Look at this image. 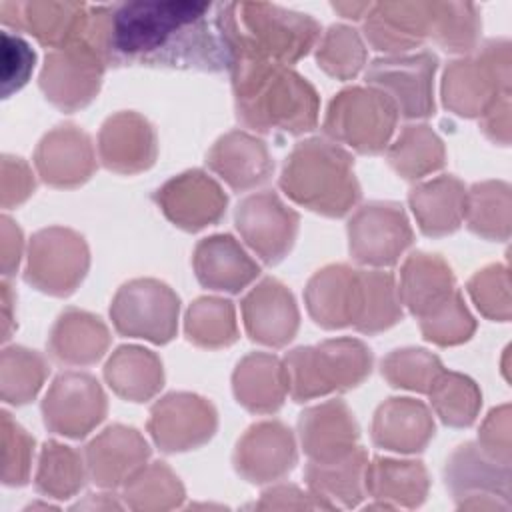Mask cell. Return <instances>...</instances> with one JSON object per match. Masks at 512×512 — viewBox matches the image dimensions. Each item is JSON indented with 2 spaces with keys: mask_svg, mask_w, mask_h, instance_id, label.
Instances as JSON below:
<instances>
[{
  "mask_svg": "<svg viewBox=\"0 0 512 512\" xmlns=\"http://www.w3.org/2000/svg\"><path fill=\"white\" fill-rule=\"evenodd\" d=\"M104 56L108 66H154L200 72L230 70L216 6L190 0L108 4Z\"/></svg>",
  "mask_w": 512,
  "mask_h": 512,
  "instance_id": "cell-1",
  "label": "cell"
},
{
  "mask_svg": "<svg viewBox=\"0 0 512 512\" xmlns=\"http://www.w3.org/2000/svg\"><path fill=\"white\" fill-rule=\"evenodd\" d=\"M236 118L260 134L300 136L316 128L320 98L316 88L290 66L236 58L230 66Z\"/></svg>",
  "mask_w": 512,
  "mask_h": 512,
  "instance_id": "cell-2",
  "label": "cell"
},
{
  "mask_svg": "<svg viewBox=\"0 0 512 512\" xmlns=\"http://www.w3.org/2000/svg\"><path fill=\"white\" fill-rule=\"evenodd\" d=\"M216 20L232 62L256 58L290 66L320 40V24L310 14L268 2L218 4Z\"/></svg>",
  "mask_w": 512,
  "mask_h": 512,
  "instance_id": "cell-3",
  "label": "cell"
},
{
  "mask_svg": "<svg viewBox=\"0 0 512 512\" xmlns=\"http://www.w3.org/2000/svg\"><path fill=\"white\" fill-rule=\"evenodd\" d=\"M280 188L292 202L328 218L346 216L362 196L352 154L326 138H306L292 148Z\"/></svg>",
  "mask_w": 512,
  "mask_h": 512,
  "instance_id": "cell-4",
  "label": "cell"
},
{
  "mask_svg": "<svg viewBox=\"0 0 512 512\" xmlns=\"http://www.w3.org/2000/svg\"><path fill=\"white\" fill-rule=\"evenodd\" d=\"M288 394L294 402L346 392L372 372V350L358 338H330L316 346H298L284 360Z\"/></svg>",
  "mask_w": 512,
  "mask_h": 512,
  "instance_id": "cell-5",
  "label": "cell"
},
{
  "mask_svg": "<svg viewBox=\"0 0 512 512\" xmlns=\"http://www.w3.org/2000/svg\"><path fill=\"white\" fill-rule=\"evenodd\" d=\"M510 78V40H486L468 56L448 62L440 86L442 104L462 118H480L502 94L510 92Z\"/></svg>",
  "mask_w": 512,
  "mask_h": 512,
  "instance_id": "cell-6",
  "label": "cell"
},
{
  "mask_svg": "<svg viewBox=\"0 0 512 512\" xmlns=\"http://www.w3.org/2000/svg\"><path fill=\"white\" fill-rule=\"evenodd\" d=\"M398 122L394 102L374 86H348L326 108L324 134L358 154H380L388 148Z\"/></svg>",
  "mask_w": 512,
  "mask_h": 512,
  "instance_id": "cell-7",
  "label": "cell"
},
{
  "mask_svg": "<svg viewBox=\"0 0 512 512\" xmlns=\"http://www.w3.org/2000/svg\"><path fill=\"white\" fill-rule=\"evenodd\" d=\"M180 298L156 278L124 282L110 304V318L118 334L166 344L176 336Z\"/></svg>",
  "mask_w": 512,
  "mask_h": 512,
  "instance_id": "cell-8",
  "label": "cell"
},
{
  "mask_svg": "<svg viewBox=\"0 0 512 512\" xmlns=\"http://www.w3.org/2000/svg\"><path fill=\"white\" fill-rule=\"evenodd\" d=\"M90 268V250L82 234L64 226H48L32 234L24 280L50 296H70Z\"/></svg>",
  "mask_w": 512,
  "mask_h": 512,
  "instance_id": "cell-9",
  "label": "cell"
},
{
  "mask_svg": "<svg viewBox=\"0 0 512 512\" xmlns=\"http://www.w3.org/2000/svg\"><path fill=\"white\" fill-rule=\"evenodd\" d=\"M104 56L84 38L50 50L40 70V90L62 112L88 106L100 92L106 70Z\"/></svg>",
  "mask_w": 512,
  "mask_h": 512,
  "instance_id": "cell-10",
  "label": "cell"
},
{
  "mask_svg": "<svg viewBox=\"0 0 512 512\" xmlns=\"http://www.w3.org/2000/svg\"><path fill=\"white\" fill-rule=\"evenodd\" d=\"M512 470L490 458L476 442H464L448 456L444 482L460 510H510Z\"/></svg>",
  "mask_w": 512,
  "mask_h": 512,
  "instance_id": "cell-11",
  "label": "cell"
},
{
  "mask_svg": "<svg viewBox=\"0 0 512 512\" xmlns=\"http://www.w3.org/2000/svg\"><path fill=\"white\" fill-rule=\"evenodd\" d=\"M350 256L372 268L394 266L412 246L414 232L404 208L396 202H368L348 220Z\"/></svg>",
  "mask_w": 512,
  "mask_h": 512,
  "instance_id": "cell-12",
  "label": "cell"
},
{
  "mask_svg": "<svg viewBox=\"0 0 512 512\" xmlns=\"http://www.w3.org/2000/svg\"><path fill=\"white\" fill-rule=\"evenodd\" d=\"M438 56L432 52L380 56L366 68V84L382 90L398 116L428 118L434 114V74Z\"/></svg>",
  "mask_w": 512,
  "mask_h": 512,
  "instance_id": "cell-13",
  "label": "cell"
},
{
  "mask_svg": "<svg viewBox=\"0 0 512 512\" xmlns=\"http://www.w3.org/2000/svg\"><path fill=\"white\" fill-rule=\"evenodd\" d=\"M106 412V394L88 372L58 374L42 400L44 426L72 440L86 438L106 418Z\"/></svg>",
  "mask_w": 512,
  "mask_h": 512,
  "instance_id": "cell-14",
  "label": "cell"
},
{
  "mask_svg": "<svg viewBox=\"0 0 512 512\" xmlns=\"http://www.w3.org/2000/svg\"><path fill=\"white\" fill-rule=\"evenodd\" d=\"M234 224L248 248L268 266L278 264L292 250L300 216L272 190L242 198L234 212Z\"/></svg>",
  "mask_w": 512,
  "mask_h": 512,
  "instance_id": "cell-15",
  "label": "cell"
},
{
  "mask_svg": "<svg viewBox=\"0 0 512 512\" xmlns=\"http://www.w3.org/2000/svg\"><path fill=\"white\" fill-rule=\"evenodd\" d=\"M146 428L162 452H188L216 434L218 414L210 400L194 392H170L152 404Z\"/></svg>",
  "mask_w": 512,
  "mask_h": 512,
  "instance_id": "cell-16",
  "label": "cell"
},
{
  "mask_svg": "<svg viewBox=\"0 0 512 512\" xmlns=\"http://www.w3.org/2000/svg\"><path fill=\"white\" fill-rule=\"evenodd\" d=\"M154 202L174 226L186 232L218 224L228 206L222 186L198 168L166 180L154 192Z\"/></svg>",
  "mask_w": 512,
  "mask_h": 512,
  "instance_id": "cell-17",
  "label": "cell"
},
{
  "mask_svg": "<svg viewBox=\"0 0 512 512\" xmlns=\"http://www.w3.org/2000/svg\"><path fill=\"white\" fill-rule=\"evenodd\" d=\"M298 462L292 430L280 420L254 422L236 442L232 464L250 484H272L294 470Z\"/></svg>",
  "mask_w": 512,
  "mask_h": 512,
  "instance_id": "cell-18",
  "label": "cell"
},
{
  "mask_svg": "<svg viewBox=\"0 0 512 512\" xmlns=\"http://www.w3.org/2000/svg\"><path fill=\"white\" fill-rule=\"evenodd\" d=\"M368 44L384 56L406 54L432 34L434 0L376 2L362 18Z\"/></svg>",
  "mask_w": 512,
  "mask_h": 512,
  "instance_id": "cell-19",
  "label": "cell"
},
{
  "mask_svg": "<svg viewBox=\"0 0 512 512\" xmlns=\"http://www.w3.org/2000/svg\"><path fill=\"white\" fill-rule=\"evenodd\" d=\"M240 310L248 338L270 348L292 342L300 326L294 294L272 276L260 280L242 298Z\"/></svg>",
  "mask_w": 512,
  "mask_h": 512,
  "instance_id": "cell-20",
  "label": "cell"
},
{
  "mask_svg": "<svg viewBox=\"0 0 512 512\" xmlns=\"http://www.w3.org/2000/svg\"><path fill=\"white\" fill-rule=\"evenodd\" d=\"M34 166L48 186L76 188L90 180L96 170L92 140L76 124H58L38 142Z\"/></svg>",
  "mask_w": 512,
  "mask_h": 512,
  "instance_id": "cell-21",
  "label": "cell"
},
{
  "mask_svg": "<svg viewBox=\"0 0 512 512\" xmlns=\"http://www.w3.org/2000/svg\"><path fill=\"white\" fill-rule=\"evenodd\" d=\"M90 4L84 2H2L4 26L32 34L46 48H62L84 36Z\"/></svg>",
  "mask_w": 512,
  "mask_h": 512,
  "instance_id": "cell-22",
  "label": "cell"
},
{
  "mask_svg": "<svg viewBox=\"0 0 512 512\" xmlns=\"http://www.w3.org/2000/svg\"><path fill=\"white\" fill-rule=\"evenodd\" d=\"M158 156L154 126L138 112L122 110L108 116L98 132V158L116 174L148 170Z\"/></svg>",
  "mask_w": 512,
  "mask_h": 512,
  "instance_id": "cell-23",
  "label": "cell"
},
{
  "mask_svg": "<svg viewBox=\"0 0 512 512\" xmlns=\"http://www.w3.org/2000/svg\"><path fill=\"white\" fill-rule=\"evenodd\" d=\"M150 454L146 438L136 428L112 424L86 444L84 462L88 478L96 486L114 490L140 470Z\"/></svg>",
  "mask_w": 512,
  "mask_h": 512,
  "instance_id": "cell-24",
  "label": "cell"
},
{
  "mask_svg": "<svg viewBox=\"0 0 512 512\" xmlns=\"http://www.w3.org/2000/svg\"><path fill=\"white\" fill-rule=\"evenodd\" d=\"M206 166L234 192L262 186L274 172V160L264 140L246 130L222 134L206 154Z\"/></svg>",
  "mask_w": 512,
  "mask_h": 512,
  "instance_id": "cell-25",
  "label": "cell"
},
{
  "mask_svg": "<svg viewBox=\"0 0 512 512\" xmlns=\"http://www.w3.org/2000/svg\"><path fill=\"white\" fill-rule=\"evenodd\" d=\"M298 436L308 460L328 462L358 446L360 428L344 400H326L300 414Z\"/></svg>",
  "mask_w": 512,
  "mask_h": 512,
  "instance_id": "cell-26",
  "label": "cell"
},
{
  "mask_svg": "<svg viewBox=\"0 0 512 512\" xmlns=\"http://www.w3.org/2000/svg\"><path fill=\"white\" fill-rule=\"evenodd\" d=\"M436 424L430 408L408 396L384 400L372 418V442L398 454H418L434 438Z\"/></svg>",
  "mask_w": 512,
  "mask_h": 512,
  "instance_id": "cell-27",
  "label": "cell"
},
{
  "mask_svg": "<svg viewBox=\"0 0 512 512\" xmlns=\"http://www.w3.org/2000/svg\"><path fill=\"white\" fill-rule=\"evenodd\" d=\"M192 266L204 288L228 294H238L260 274L256 260L230 234L202 238L194 248Z\"/></svg>",
  "mask_w": 512,
  "mask_h": 512,
  "instance_id": "cell-28",
  "label": "cell"
},
{
  "mask_svg": "<svg viewBox=\"0 0 512 512\" xmlns=\"http://www.w3.org/2000/svg\"><path fill=\"white\" fill-rule=\"evenodd\" d=\"M366 464L368 454L362 446L336 460H308L304 468L306 486L322 510L356 508L366 498Z\"/></svg>",
  "mask_w": 512,
  "mask_h": 512,
  "instance_id": "cell-29",
  "label": "cell"
},
{
  "mask_svg": "<svg viewBox=\"0 0 512 512\" xmlns=\"http://www.w3.org/2000/svg\"><path fill=\"white\" fill-rule=\"evenodd\" d=\"M358 268L328 264L314 272L304 288V304L310 318L326 330L352 326L356 308Z\"/></svg>",
  "mask_w": 512,
  "mask_h": 512,
  "instance_id": "cell-30",
  "label": "cell"
},
{
  "mask_svg": "<svg viewBox=\"0 0 512 512\" xmlns=\"http://www.w3.org/2000/svg\"><path fill=\"white\" fill-rule=\"evenodd\" d=\"M110 340V330L100 316L66 308L50 328L48 352L66 366H90L106 354Z\"/></svg>",
  "mask_w": 512,
  "mask_h": 512,
  "instance_id": "cell-31",
  "label": "cell"
},
{
  "mask_svg": "<svg viewBox=\"0 0 512 512\" xmlns=\"http://www.w3.org/2000/svg\"><path fill=\"white\" fill-rule=\"evenodd\" d=\"M468 190L452 174L436 176L416 184L408 194V204L422 234L438 238L460 228L466 214Z\"/></svg>",
  "mask_w": 512,
  "mask_h": 512,
  "instance_id": "cell-32",
  "label": "cell"
},
{
  "mask_svg": "<svg viewBox=\"0 0 512 512\" xmlns=\"http://www.w3.org/2000/svg\"><path fill=\"white\" fill-rule=\"evenodd\" d=\"M232 392L252 414L278 412L288 394L282 360L268 352L246 354L232 372Z\"/></svg>",
  "mask_w": 512,
  "mask_h": 512,
  "instance_id": "cell-33",
  "label": "cell"
},
{
  "mask_svg": "<svg viewBox=\"0 0 512 512\" xmlns=\"http://www.w3.org/2000/svg\"><path fill=\"white\" fill-rule=\"evenodd\" d=\"M430 490V476L420 460L376 456L366 464V496L392 508H418Z\"/></svg>",
  "mask_w": 512,
  "mask_h": 512,
  "instance_id": "cell-34",
  "label": "cell"
},
{
  "mask_svg": "<svg viewBox=\"0 0 512 512\" xmlns=\"http://www.w3.org/2000/svg\"><path fill=\"white\" fill-rule=\"evenodd\" d=\"M456 290L454 272L438 254L412 252L400 268L398 294L402 306L416 318L430 312Z\"/></svg>",
  "mask_w": 512,
  "mask_h": 512,
  "instance_id": "cell-35",
  "label": "cell"
},
{
  "mask_svg": "<svg viewBox=\"0 0 512 512\" xmlns=\"http://www.w3.org/2000/svg\"><path fill=\"white\" fill-rule=\"evenodd\" d=\"M104 378L112 392L128 402H146L164 386V368L156 352L124 344L104 364Z\"/></svg>",
  "mask_w": 512,
  "mask_h": 512,
  "instance_id": "cell-36",
  "label": "cell"
},
{
  "mask_svg": "<svg viewBox=\"0 0 512 512\" xmlns=\"http://www.w3.org/2000/svg\"><path fill=\"white\" fill-rule=\"evenodd\" d=\"M402 316L404 310L394 274L378 268L358 270L352 328L372 336L396 326Z\"/></svg>",
  "mask_w": 512,
  "mask_h": 512,
  "instance_id": "cell-37",
  "label": "cell"
},
{
  "mask_svg": "<svg viewBox=\"0 0 512 512\" xmlns=\"http://www.w3.org/2000/svg\"><path fill=\"white\" fill-rule=\"evenodd\" d=\"M386 160L400 178L416 182L444 168L446 148L428 124H408L388 144Z\"/></svg>",
  "mask_w": 512,
  "mask_h": 512,
  "instance_id": "cell-38",
  "label": "cell"
},
{
  "mask_svg": "<svg viewBox=\"0 0 512 512\" xmlns=\"http://www.w3.org/2000/svg\"><path fill=\"white\" fill-rule=\"evenodd\" d=\"M464 220L470 232L496 242L510 238L512 190L504 180H484L472 184L466 196Z\"/></svg>",
  "mask_w": 512,
  "mask_h": 512,
  "instance_id": "cell-39",
  "label": "cell"
},
{
  "mask_svg": "<svg viewBox=\"0 0 512 512\" xmlns=\"http://www.w3.org/2000/svg\"><path fill=\"white\" fill-rule=\"evenodd\" d=\"M86 478V462L78 450L56 440L44 442L34 476L38 494L54 500H68L80 492Z\"/></svg>",
  "mask_w": 512,
  "mask_h": 512,
  "instance_id": "cell-40",
  "label": "cell"
},
{
  "mask_svg": "<svg viewBox=\"0 0 512 512\" xmlns=\"http://www.w3.org/2000/svg\"><path fill=\"white\" fill-rule=\"evenodd\" d=\"M430 404L442 424L452 428H468L476 422L482 408V392L478 384L460 372L440 370L430 390Z\"/></svg>",
  "mask_w": 512,
  "mask_h": 512,
  "instance_id": "cell-41",
  "label": "cell"
},
{
  "mask_svg": "<svg viewBox=\"0 0 512 512\" xmlns=\"http://www.w3.org/2000/svg\"><path fill=\"white\" fill-rule=\"evenodd\" d=\"M184 496L180 478L166 462H146L122 484V498L132 510H172L182 504Z\"/></svg>",
  "mask_w": 512,
  "mask_h": 512,
  "instance_id": "cell-42",
  "label": "cell"
},
{
  "mask_svg": "<svg viewBox=\"0 0 512 512\" xmlns=\"http://www.w3.org/2000/svg\"><path fill=\"white\" fill-rule=\"evenodd\" d=\"M186 338L198 348H226L238 340L234 304L218 296L196 298L184 318Z\"/></svg>",
  "mask_w": 512,
  "mask_h": 512,
  "instance_id": "cell-43",
  "label": "cell"
},
{
  "mask_svg": "<svg viewBox=\"0 0 512 512\" xmlns=\"http://www.w3.org/2000/svg\"><path fill=\"white\" fill-rule=\"evenodd\" d=\"M50 368L46 358L24 346H6L0 354V398L24 406L36 398Z\"/></svg>",
  "mask_w": 512,
  "mask_h": 512,
  "instance_id": "cell-44",
  "label": "cell"
},
{
  "mask_svg": "<svg viewBox=\"0 0 512 512\" xmlns=\"http://www.w3.org/2000/svg\"><path fill=\"white\" fill-rule=\"evenodd\" d=\"M482 30L480 10L472 2L434 0V22L430 38L446 52L470 54L478 46Z\"/></svg>",
  "mask_w": 512,
  "mask_h": 512,
  "instance_id": "cell-45",
  "label": "cell"
},
{
  "mask_svg": "<svg viewBox=\"0 0 512 512\" xmlns=\"http://www.w3.org/2000/svg\"><path fill=\"white\" fill-rule=\"evenodd\" d=\"M366 46L360 32L348 24H332L316 46L318 66L336 80H352L366 64Z\"/></svg>",
  "mask_w": 512,
  "mask_h": 512,
  "instance_id": "cell-46",
  "label": "cell"
},
{
  "mask_svg": "<svg viewBox=\"0 0 512 512\" xmlns=\"http://www.w3.org/2000/svg\"><path fill=\"white\" fill-rule=\"evenodd\" d=\"M442 362L436 354L424 348H396L380 362V372L392 388H402L418 394H426L442 370Z\"/></svg>",
  "mask_w": 512,
  "mask_h": 512,
  "instance_id": "cell-47",
  "label": "cell"
},
{
  "mask_svg": "<svg viewBox=\"0 0 512 512\" xmlns=\"http://www.w3.org/2000/svg\"><path fill=\"white\" fill-rule=\"evenodd\" d=\"M418 320L424 340L436 346L464 344L476 332V320L464 304L458 288Z\"/></svg>",
  "mask_w": 512,
  "mask_h": 512,
  "instance_id": "cell-48",
  "label": "cell"
},
{
  "mask_svg": "<svg viewBox=\"0 0 512 512\" xmlns=\"http://www.w3.org/2000/svg\"><path fill=\"white\" fill-rule=\"evenodd\" d=\"M34 438L12 418L0 412V464L4 486H24L30 480Z\"/></svg>",
  "mask_w": 512,
  "mask_h": 512,
  "instance_id": "cell-49",
  "label": "cell"
},
{
  "mask_svg": "<svg viewBox=\"0 0 512 512\" xmlns=\"http://www.w3.org/2000/svg\"><path fill=\"white\" fill-rule=\"evenodd\" d=\"M466 290L482 316L494 322L510 320V274L506 264L484 266L468 280Z\"/></svg>",
  "mask_w": 512,
  "mask_h": 512,
  "instance_id": "cell-50",
  "label": "cell"
},
{
  "mask_svg": "<svg viewBox=\"0 0 512 512\" xmlns=\"http://www.w3.org/2000/svg\"><path fill=\"white\" fill-rule=\"evenodd\" d=\"M0 84H2V98L12 96L18 92L30 78L36 62V54L26 40L16 34L2 32L0 44Z\"/></svg>",
  "mask_w": 512,
  "mask_h": 512,
  "instance_id": "cell-51",
  "label": "cell"
},
{
  "mask_svg": "<svg viewBox=\"0 0 512 512\" xmlns=\"http://www.w3.org/2000/svg\"><path fill=\"white\" fill-rule=\"evenodd\" d=\"M510 430H512L510 404H502L498 408H492L484 418L476 444L496 462L510 466L512 462Z\"/></svg>",
  "mask_w": 512,
  "mask_h": 512,
  "instance_id": "cell-52",
  "label": "cell"
},
{
  "mask_svg": "<svg viewBox=\"0 0 512 512\" xmlns=\"http://www.w3.org/2000/svg\"><path fill=\"white\" fill-rule=\"evenodd\" d=\"M36 188L34 174L30 166L18 158L4 154L2 156V176H0V192H2V208L10 210L26 202Z\"/></svg>",
  "mask_w": 512,
  "mask_h": 512,
  "instance_id": "cell-53",
  "label": "cell"
},
{
  "mask_svg": "<svg viewBox=\"0 0 512 512\" xmlns=\"http://www.w3.org/2000/svg\"><path fill=\"white\" fill-rule=\"evenodd\" d=\"M258 510H322L320 502L310 490H302L294 484H276L262 492Z\"/></svg>",
  "mask_w": 512,
  "mask_h": 512,
  "instance_id": "cell-54",
  "label": "cell"
},
{
  "mask_svg": "<svg viewBox=\"0 0 512 512\" xmlns=\"http://www.w3.org/2000/svg\"><path fill=\"white\" fill-rule=\"evenodd\" d=\"M480 128L488 140L500 146L510 144V92L502 94L482 116Z\"/></svg>",
  "mask_w": 512,
  "mask_h": 512,
  "instance_id": "cell-55",
  "label": "cell"
},
{
  "mask_svg": "<svg viewBox=\"0 0 512 512\" xmlns=\"http://www.w3.org/2000/svg\"><path fill=\"white\" fill-rule=\"evenodd\" d=\"M24 250V236L18 224L10 216L0 218V260H2V274L10 278L20 264Z\"/></svg>",
  "mask_w": 512,
  "mask_h": 512,
  "instance_id": "cell-56",
  "label": "cell"
},
{
  "mask_svg": "<svg viewBox=\"0 0 512 512\" xmlns=\"http://www.w3.org/2000/svg\"><path fill=\"white\" fill-rule=\"evenodd\" d=\"M2 340L6 342L14 330V314H12V304L16 300L12 286L8 284V278L2 280Z\"/></svg>",
  "mask_w": 512,
  "mask_h": 512,
  "instance_id": "cell-57",
  "label": "cell"
},
{
  "mask_svg": "<svg viewBox=\"0 0 512 512\" xmlns=\"http://www.w3.org/2000/svg\"><path fill=\"white\" fill-rule=\"evenodd\" d=\"M332 8L348 20H362L372 8V2H332Z\"/></svg>",
  "mask_w": 512,
  "mask_h": 512,
  "instance_id": "cell-58",
  "label": "cell"
},
{
  "mask_svg": "<svg viewBox=\"0 0 512 512\" xmlns=\"http://www.w3.org/2000/svg\"><path fill=\"white\" fill-rule=\"evenodd\" d=\"M112 494H88L86 502H78L74 508H114L120 510L122 504L110 498Z\"/></svg>",
  "mask_w": 512,
  "mask_h": 512,
  "instance_id": "cell-59",
  "label": "cell"
}]
</instances>
